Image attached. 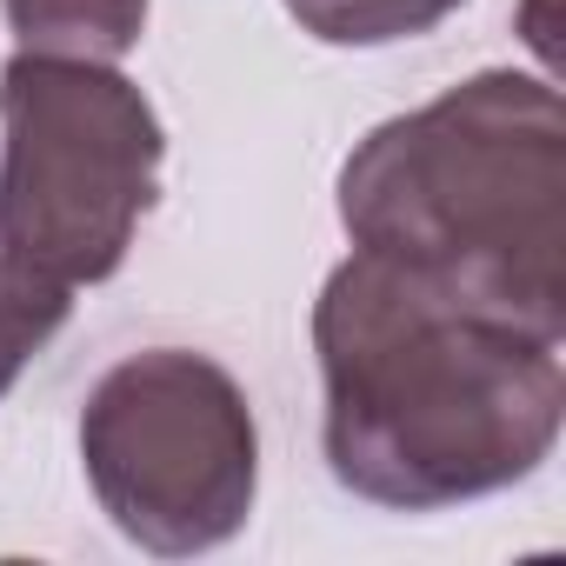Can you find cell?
I'll return each instance as SVG.
<instances>
[{"instance_id":"obj_1","label":"cell","mask_w":566,"mask_h":566,"mask_svg":"<svg viewBox=\"0 0 566 566\" xmlns=\"http://www.w3.org/2000/svg\"><path fill=\"white\" fill-rule=\"evenodd\" d=\"M327 473L387 513H447L533 480L566 427V334L347 253L314 301Z\"/></svg>"},{"instance_id":"obj_2","label":"cell","mask_w":566,"mask_h":566,"mask_svg":"<svg viewBox=\"0 0 566 566\" xmlns=\"http://www.w3.org/2000/svg\"><path fill=\"white\" fill-rule=\"evenodd\" d=\"M334 207L360 253L566 334V101L546 74L480 67L367 127Z\"/></svg>"},{"instance_id":"obj_3","label":"cell","mask_w":566,"mask_h":566,"mask_svg":"<svg viewBox=\"0 0 566 566\" xmlns=\"http://www.w3.org/2000/svg\"><path fill=\"white\" fill-rule=\"evenodd\" d=\"M167 127L114 61L14 54L0 67V253L101 287L160 200Z\"/></svg>"},{"instance_id":"obj_4","label":"cell","mask_w":566,"mask_h":566,"mask_svg":"<svg viewBox=\"0 0 566 566\" xmlns=\"http://www.w3.org/2000/svg\"><path fill=\"white\" fill-rule=\"evenodd\" d=\"M81 473L114 533L154 559L227 546L260 500L247 387L193 347H140L81 400Z\"/></svg>"},{"instance_id":"obj_5","label":"cell","mask_w":566,"mask_h":566,"mask_svg":"<svg viewBox=\"0 0 566 566\" xmlns=\"http://www.w3.org/2000/svg\"><path fill=\"white\" fill-rule=\"evenodd\" d=\"M8 34L28 54L120 61L147 34V0H0Z\"/></svg>"},{"instance_id":"obj_6","label":"cell","mask_w":566,"mask_h":566,"mask_svg":"<svg viewBox=\"0 0 566 566\" xmlns=\"http://www.w3.org/2000/svg\"><path fill=\"white\" fill-rule=\"evenodd\" d=\"M321 48H394L433 34L467 0H280Z\"/></svg>"},{"instance_id":"obj_7","label":"cell","mask_w":566,"mask_h":566,"mask_svg":"<svg viewBox=\"0 0 566 566\" xmlns=\"http://www.w3.org/2000/svg\"><path fill=\"white\" fill-rule=\"evenodd\" d=\"M67 314H74V287L21 266L14 253H0V400L34 367V354H48V340L67 327Z\"/></svg>"},{"instance_id":"obj_8","label":"cell","mask_w":566,"mask_h":566,"mask_svg":"<svg viewBox=\"0 0 566 566\" xmlns=\"http://www.w3.org/2000/svg\"><path fill=\"white\" fill-rule=\"evenodd\" d=\"M533 8H546V0H533ZM526 48L539 54V74L553 81V28H546V21H533V28H526Z\"/></svg>"}]
</instances>
